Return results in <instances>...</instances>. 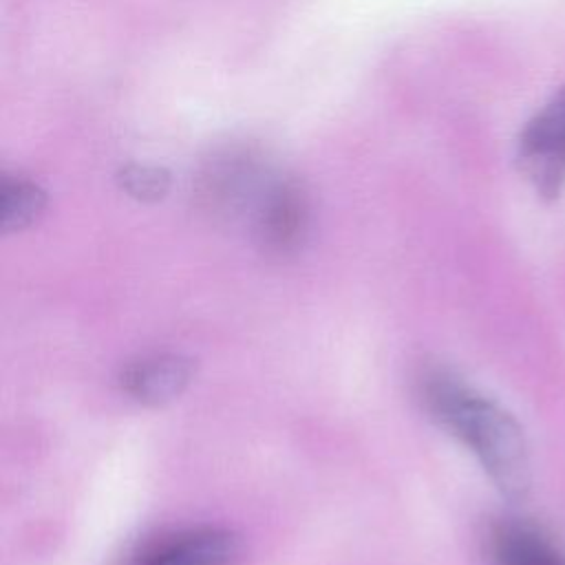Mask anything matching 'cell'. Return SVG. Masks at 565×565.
Here are the masks:
<instances>
[{"label":"cell","instance_id":"cell-1","mask_svg":"<svg viewBox=\"0 0 565 565\" xmlns=\"http://www.w3.org/2000/svg\"><path fill=\"white\" fill-rule=\"evenodd\" d=\"M424 402L433 417L475 452L505 499L519 501L527 494V441L523 428L505 408L446 371L426 373Z\"/></svg>","mask_w":565,"mask_h":565},{"label":"cell","instance_id":"cell-2","mask_svg":"<svg viewBox=\"0 0 565 565\" xmlns=\"http://www.w3.org/2000/svg\"><path fill=\"white\" fill-rule=\"evenodd\" d=\"M514 161L543 201H556L565 188V86L523 124Z\"/></svg>","mask_w":565,"mask_h":565},{"label":"cell","instance_id":"cell-3","mask_svg":"<svg viewBox=\"0 0 565 565\" xmlns=\"http://www.w3.org/2000/svg\"><path fill=\"white\" fill-rule=\"evenodd\" d=\"M309 227V199L294 179L269 181L254 201V236L276 256L300 247Z\"/></svg>","mask_w":565,"mask_h":565},{"label":"cell","instance_id":"cell-4","mask_svg":"<svg viewBox=\"0 0 565 565\" xmlns=\"http://www.w3.org/2000/svg\"><path fill=\"white\" fill-rule=\"evenodd\" d=\"M243 541L223 527L174 532L148 543L130 565H238Z\"/></svg>","mask_w":565,"mask_h":565},{"label":"cell","instance_id":"cell-5","mask_svg":"<svg viewBox=\"0 0 565 565\" xmlns=\"http://www.w3.org/2000/svg\"><path fill=\"white\" fill-rule=\"evenodd\" d=\"M490 565H565V552L554 536L530 519L497 521L486 539Z\"/></svg>","mask_w":565,"mask_h":565},{"label":"cell","instance_id":"cell-6","mask_svg":"<svg viewBox=\"0 0 565 565\" xmlns=\"http://www.w3.org/2000/svg\"><path fill=\"white\" fill-rule=\"evenodd\" d=\"M194 362L179 353H157L130 362L121 371V388L146 406L174 402L194 377Z\"/></svg>","mask_w":565,"mask_h":565},{"label":"cell","instance_id":"cell-7","mask_svg":"<svg viewBox=\"0 0 565 565\" xmlns=\"http://www.w3.org/2000/svg\"><path fill=\"white\" fill-rule=\"evenodd\" d=\"M46 210V192L31 179L2 177L0 188V225L4 234L22 232L38 223Z\"/></svg>","mask_w":565,"mask_h":565},{"label":"cell","instance_id":"cell-8","mask_svg":"<svg viewBox=\"0 0 565 565\" xmlns=\"http://www.w3.org/2000/svg\"><path fill=\"white\" fill-rule=\"evenodd\" d=\"M117 181L128 196L141 203L161 201L170 190V172L161 166L128 163L119 170Z\"/></svg>","mask_w":565,"mask_h":565}]
</instances>
